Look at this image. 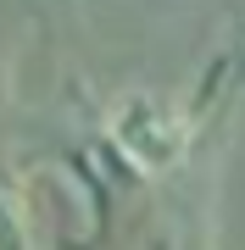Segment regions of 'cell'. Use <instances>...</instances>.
<instances>
[{"label":"cell","mask_w":245,"mask_h":250,"mask_svg":"<svg viewBox=\"0 0 245 250\" xmlns=\"http://www.w3.org/2000/svg\"><path fill=\"white\" fill-rule=\"evenodd\" d=\"M195 134H200L195 111L178 106V100L162 95V89H123L106 106V139L117 145V156L134 172H145V178L184 167L190 150H195Z\"/></svg>","instance_id":"cell-1"},{"label":"cell","mask_w":245,"mask_h":250,"mask_svg":"<svg viewBox=\"0 0 245 250\" xmlns=\"http://www.w3.org/2000/svg\"><path fill=\"white\" fill-rule=\"evenodd\" d=\"M0 250H28V217L11 184H0Z\"/></svg>","instance_id":"cell-2"}]
</instances>
